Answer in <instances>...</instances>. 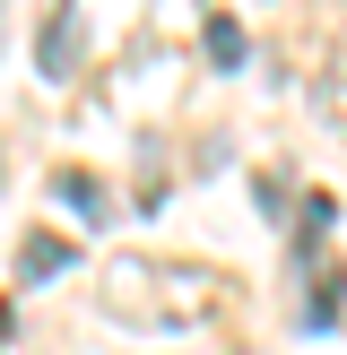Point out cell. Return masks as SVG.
<instances>
[{
    "instance_id": "1",
    "label": "cell",
    "mask_w": 347,
    "mask_h": 355,
    "mask_svg": "<svg viewBox=\"0 0 347 355\" xmlns=\"http://www.w3.org/2000/svg\"><path fill=\"white\" fill-rule=\"evenodd\" d=\"M96 304L113 312L121 329H200L208 312H217V277H208V269H191V260L121 252V260H104Z\"/></svg>"
},
{
    "instance_id": "2",
    "label": "cell",
    "mask_w": 347,
    "mask_h": 355,
    "mask_svg": "<svg viewBox=\"0 0 347 355\" xmlns=\"http://www.w3.org/2000/svg\"><path fill=\"white\" fill-rule=\"evenodd\" d=\"M87 52V9L78 0H61V9L44 17V35H35V78H69Z\"/></svg>"
},
{
    "instance_id": "3",
    "label": "cell",
    "mask_w": 347,
    "mask_h": 355,
    "mask_svg": "<svg viewBox=\"0 0 347 355\" xmlns=\"http://www.w3.org/2000/svg\"><path fill=\"white\" fill-rule=\"evenodd\" d=\"M69 260H78L69 234H26V243H17V277H26V286H35V277H61Z\"/></svg>"
},
{
    "instance_id": "4",
    "label": "cell",
    "mask_w": 347,
    "mask_h": 355,
    "mask_svg": "<svg viewBox=\"0 0 347 355\" xmlns=\"http://www.w3.org/2000/svg\"><path fill=\"white\" fill-rule=\"evenodd\" d=\"M339 286H347V277L321 260V269H312V286H304V329H330V321H339Z\"/></svg>"
},
{
    "instance_id": "5",
    "label": "cell",
    "mask_w": 347,
    "mask_h": 355,
    "mask_svg": "<svg viewBox=\"0 0 347 355\" xmlns=\"http://www.w3.org/2000/svg\"><path fill=\"white\" fill-rule=\"evenodd\" d=\"M52 191H61L69 208H87V225H104V208H113V200L96 191V173H52Z\"/></svg>"
},
{
    "instance_id": "6",
    "label": "cell",
    "mask_w": 347,
    "mask_h": 355,
    "mask_svg": "<svg viewBox=\"0 0 347 355\" xmlns=\"http://www.w3.org/2000/svg\"><path fill=\"white\" fill-rule=\"evenodd\" d=\"M200 44H208V61H217V69H243V26H235V17H208V35H200Z\"/></svg>"
},
{
    "instance_id": "7",
    "label": "cell",
    "mask_w": 347,
    "mask_h": 355,
    "mask_svg": "<svg viewBox=\"0 0 347 355\" xmlns=\"http://www.w3.org/2000/svg\"><path fill=\"white\" fill-rule=\"evenodd\" d=\"M330 217H339V208H330L321 191H312V200L295 208V243H304V252H321V234H330Z\"/></svg>"
},
{
    "instance_id": "8",
    "label": "cell",
    "mask_w": 347,
    "mask_h": 355,
    "mask_svg": "<svg viewBox=\"0 0 347 355\" xmlns=\"http://www.w3.org/2000/svg\"><path fill=\"white\" fill-rule=\"evenodd\" d=\"M321 104H330V121H347V44H339V61H330V78H321Z\"/></svg>"
}]
</instances>
